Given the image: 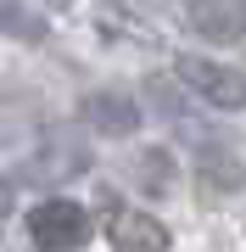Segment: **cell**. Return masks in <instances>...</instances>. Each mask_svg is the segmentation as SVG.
<instances>
[{
	"instance_id": "obj_1",
	"label": "cell",
	"mask_w": 246,
	"mask_h": 252,
	"mask_svg": "<svg viewBox=\"0 0 246 252\" xmlns=\"http://www.w3.org/2000/svg\"><path fill=\"white\" fill-rule=\"evenodd\" d=\"M28 241L39 252H79L90 241V213L79 202H67V196H51V202H39L28 213Z\"/></svg>"
},
{
	"instance_id": "obj_2",
	"label": "cell",
	"mask_w": 246,
	"mask_h": 252,
	"mask_svg": "<svg viewBox=\"0 0 246 252\" xmlns=\"http://www.w3.org/2000/svg\"><path fill=\"white\" fill-rule=\"evenodd\" d=\"M173 73H179V79L191 84L207 107H224V112H241V107H246V79H241L235 67H224V62H207V56H179Z\"/></svg>"
},
{
	"instance_id": "obj_3",
	"label": "cell",
	"mask_w": 246,
	"mask_h": 252,
	"mask_svg": "<svg viewBox=\"0 0 246 252\" xmlns=\"http://www.w3.org/2000/svg\"><path fill=\"white\" fill-rule=\"evenodd\" d=\"M84 168H90V146H84L73 129H51V135L39 140V152L28 157V180L34 185H62V180H73Z\"/></svg>"
},
{
	"instance_id": "obj_4",
	"label": "cell",
	"mask_w": 246,
	"mask_h": 252,
	"mask_svg": "<svg viewBox=\"0 0 246 252\" xmlns=\"http://www.w3.org/2000/svg\"><path fill=\"white\" fill-rule=\"evenodd\" d=\"M107 241L118 252H168V224L135 207H112L107 213Z\"/></svg>"
},
{
	"instance_id": "obj_5",
	"label": "cell",
	"mask_w": 246,
	"mask_h": 252,
	"mask_svg": "<svg viewBox=\"0 0 246 252\" xmlns=\"http://www.w3.org/2000/svg\"><path fill=\"white\" fill-rule=\"evenodd\" d=\"M79 107H84V124L101 135H135L140 129V101L129 90H90Z\"/></svg>"
},
{
	"instance_id": "obj_6",
	"label": "cell",
	"mask_w": 246,
	"mask_h": 252,
	"mask_svg": "<svg viewBox=\"0 0 246 252\" xmlns=\"http://www.w3.org/2000/svg\"><path fill=\"white\" fill-rule=\"evenodd\" d=\"M196 185H201V196H235L246 185V168H241L235 152H224V146H201L196 152Z\"/></svg>"
},
{
	"instance_id": "obj_7",
	"label": "cell",
	"mask_w": 246,
	"mask_h": 252,
	"mask_svg": "<svg viewBox=\"0 0 246 252\" xmlns=\"http://www.w3.org/2000/svg\"><path fill=\"white\" fill-rule=\"evenodd\" d=\"M191 28L201 39L235 45V39L246 34V17H241V6H229V0H191Z\"/></svg>"
},
{
	"instance_id": "obj_8",
	"label": "cell",
	"mask_w": 246,
	"mask_h": 252,
	"mask_svg": "<svg viewBox=\"0 0 246 252\" xmlns=\"http://www.w3.org/2000/svg\"><path fill=\"white\" fill-rule=\"evenodd\" d=\"M140 180L163 190V185H168V157H163V152H146V157H140Z\"/></svg>"
},
{
	"instance_id": "obj_9",
	"label": "cell",
	"mask_w": 246,
	"mask_h": 252,
	"mask_svg": "<svg viewBox=\"0 0 246 252\" xmlns=\"http://www.w3.org/2000/svg\"><path fill=\"white\" fill-rule=\"evenodd\" d=\"M6 213H11V180L0 174V219H6Z\"/></svg>"
}]
</instances>
